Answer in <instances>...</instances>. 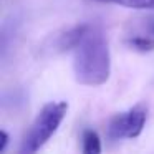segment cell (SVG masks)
Returning <instances> with one entry per match:
<instances>
[{
  "label": "cell",
  "mask_w": 154,
  "mask_h": 154,
  "mask_svg": "<svg viewBox=\"0 0 154 154\" xmlns=\"http://www.w3.org/2000/svg\"><path fill=\"white\" fill-rule=\"evenodd\" d=\"M68 111L66 101H50L40 109L23 136L17 154H37L58 131Z\"/></svg>",
  "instance_id": "2"
},
{
  "label": "cell",
  "mask_w": 154,
  "mask_h": 154,
  "mask_svg": "<svg viewBox=\"0 0 154 154\" xmlns=\"http://www.w3.org/2000/svg\"><path fill=\"white\" fill-rule=\"evenodd\" d=\"M93 2L119 5V7L133 8V10H154V0H93Z\"/></svg>",
  "instance_id": "6"
},
{
  "label": "cell",
  "mask_w": 154,
  "mask_h": 154,
  "mask_svg": "<svg viewBox=\"0 0 154 154\" xmlns=\"http://www.w3.org/2000/svg\"><path fill=\"white\" fill-rule=\"evenodd\" d=\"M81 154H101V139L96 131H83V134H81Z\"/></svg>",
  "instance_id": "5"
},
{
  "label": "cell",
  "mask_w": 154,
  "mask_h": 154,
  "mask_svg": "<svg viewBox=\"0 0 154 154\" xmlns=\"http://www.w3.org/2000/svg\"><path fill=\"white\" fill-rule=\"evenodd\" d=\"M147 119V109L143 104H136L126 113H118L108 124V137L116 139H136L143 133Z\"/></svg>",
  "instance_id": "3"
},
{
  "label": "cell",
  "mask_w": 154,
  "mask_h": 154,
  "mask_svg": "<svg viewBox=\"0 0 154 154\" xmlns=\"http://www.w3.org/2000/svg\"><path fill=\"white\" fill-rule=\"evenodd\" d=\"M61 51H73L75 78L85 86H101L109 80L111 53L103 28L81 23L58 38Z\"/></svg>",
  "instance_id": "1"
},
{
  "label": "cell",
  "mask_w": 154,
  "mask_h": 154,
  "mask_svg": "<svg viewBox=\"0 0 154 154\" xmlns=\"http://www.w3.org/2000/svg\"><path fill=\"white\" fill-rule=\"evenodd\" d=\"M124 43L134 51L147 53L154 50V15L137 17L126 27Z\"/></svg>",
  "instance_id": "4"
},
{
  "label": "cell",
  "mask_w": 154,
  "mask_h": 154,
  "mask_svg": "<svg viewBox=\"0 0 154 154\" xmlns=\"http://www.w3.org/2000/svg\"><path fill=\"white\" fill-rule=\"evenodd\" d=\"M7 144H8V133L5 129H2L0 131V152H5Z\"/></svg>",
  "instance_id": "7"
}]
</instances>
